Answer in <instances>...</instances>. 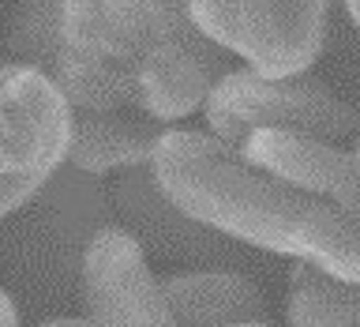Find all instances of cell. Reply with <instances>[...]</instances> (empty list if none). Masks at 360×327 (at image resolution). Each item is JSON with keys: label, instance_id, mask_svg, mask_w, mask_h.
<instances>
[{"label": "cell", "instance_id": "obj_1", "mask_svg": "<svg viewBox=\"0 0 360 327\" xmlns=\"http://www.w3.org/2000/svg\"><path fill=\"white\" fill-rule=\"evenodd\" d=\"M233 68L199 27L191 0H68L56 83L75 109L135 106L180 121L207 106Z\"/></svg>", "mask_w": 360, "mask_h": 327}, {"label": "cell", "instance_id": "obj_6", "mask_svg": "<svg viewBox=\"0 0 360 327\" xmlns=\"http://www.w3.org/2000/svg\"><path fill=\"white\" fill-rule=\"evenodd\" d=\"M199 27L263 75H304L326 42L330 0H191Z\"/></svg>", "mask_w": 360, "mask_h": 327}, {"label": "cell", "instance_id": "obj_10", "mask_svg": "<svg viewBox=\"0 0 360 327\" xmlns=\"http://www.w3.org/2000/svg\"><path fill=\"white\" fill-rule=\"evenodd\" d=\"M162 290L180 327H244L266 316L263 293L240 271H173Z\"/></svg>", "mask_w": 360, "mask_h": 327}, {"label": "cell", "instance_id": "obj_5", "mask_svg": "<svg viewBox=\"0 0 360 327\" xmlns=\"http://www.w3.org/2000/svg\"><path fill=\"white\" fill-rule=\"evenodd\" d=\"M207 124L221 143L240 147L259 128L315 135L326 143L360 140V121L326 83L311 75H263L236 68L207 98Z\"/></svg>", "mask_w": 360, "mask_h": 327}, {"label": "cell", "instance_id": "obj_4", "mask_svg": "<svg viewBox=\"0 0 360 327\" xmlns=\"http://www.w3.org/2000/svg\"><path fill=\"white\" fill-rule=\"evenodd\" d=\"M4 117V166H0V211L15 214L68 166L75 140V106L49 72L30 64H4L0 75Z\"/></svg>", "mask_w": 360, "mask_h": 327}, {"label": "cell", "instance_id": "obj_17", "mask_svg": "<svg viewBox=\"0 0 360 327\" xmlns=\"http://www.w3.org/2000/svg\"><path fill=\"white\" fill-rule=\"evenodd\" d=\"M356 154H360V147H356Z\"/></svg>", "mask_w": 360, "mask_h": 327}, {"label": "cell", "instance_id": "obj_2", "mask_svg": "<svg viewBox=\"0 0 360 327\" xmlns=\"http://www.w3.org/2000/svg\"><path fill=\"white\" fill-rule=\"evenodd\" d=\"M162 188L188 214L266 252L360 282V207L270 169L214 132H165L154 151Z\"/></svg>", "mask_w": 360, "mask_h": 327}, {"label": "cell", "instance_id": "obj_13", "mask_svg": "<svg viewBox=\"0 0 360 327\" xmlns=\"http://www.w3.org/2000/svg\"><path fill=\"white\" fill-rule=\"evenodd\" d=\"M0 327H19V309H15V297H11V293L0 297Z\"/></svg>", "mask_w": 360, "mask_h": 327}, {"label": "cell", "instance_id": "obj_16", "mask_svg": "<svg viewBox=\"0 0 360 327\" xmlns=\"http://www.w3.org/2000/svg\"><path fill=\"white\" fill-rule=\"evenodd\" d=\"M244 327H270V323H244Z\"/></svg>", "mask_w": 360, "mask_h": 327}, {"label": "cell", "instance_id": "obj_11", "mask_svg": "<svg viewBox=\"0 0 360 327\" xmlns=\"http://www.w3.org/2000/svg\"><path fill=\"white\" fill-rule=\"evenodd\" d=\"M285 327H360V282L292 259Z\"/></svg>", "mask_w": 360, "mask_h": 327}, {"label": "cell", "instance_id": "obj_15", "mask_svg": "<svg viewBox=\"0 0 360 327\" xmlns=\"http://www.w3.org/2000/svg\"><path fill=\"white\" fill-rule=\"evenodd\" d=\"M345 11H349V19L360 27V0H345Z\"/></svg>", "mask_w": 360, "mask_h": 327}, {"label": "cell", "instance_id": "obj_9", "mask_svg": "<svg viewBox=\"0 0 360 327\" xmlns=\"http://www.w3.org/2000/svg\"><path fill=\"white\" fill-rule=\"evenodd\" d=\"M165 140L162 121L128 109H75V140L68 166L105 177L135 166H150L158 143Z\"/></svg>", "mask_w": 360, "mask_h": 327}, {"label": "cell", "instance_id": "obj_8", "mask_svg": "<svg viewBox=\"0 0 360 327\" xmlns=\"http://www.w3.org/2000/svg\"><path fill=\"white\" fill-rule=\"evenodd\" d=\"M79 304L94 327H180L146 252L124 226L101 230L86 248Z\"/></svg>", "mask_w": 360, "mask_h": 327}, {"label": "cell", "instance_id": "obj_7", "mask_svg": "<svg viewBox=\"0 0 360 327\" xmlns=\"http://www.w3.org/2000/svg\"><path fill=\"white\" fill-rule=\"evenodd\" d=\"M112 214L146 256L184 264V271H233L244 259L236 237L214 230L188 214L158 180L154 166H135L112 177L109 185Z\"/></svg>", "mask_w": 360, "mask_h": 327}, {"label": "cell", "instance_id": "obj_14", "mask_svg": "<svg viewBox=\"0 0 360 327\" xmlns=\"http://www.w3.org/2000/svg\"><path fill=\"white\" fill-rule=\"evenodd\" d=\"M41 327H94L83 316V320H79V316H60V320H49V323H41Z\"/></svg>", "mask_w": 360, "mask_h": 327}, {"label": "cell", "instance_id": "obj_3", "mask_svg": "<svg viewBox=\"0 0 360 327\" xmlns=\"http://www.w3.org/2000/svg\"><path fill=\"white\" fill-rule=\"evenodd\" d=\"M117 226L109 185L75 166H60L30 203L11 214L8 226V271L30 301H64L79 290L90 241Z\"/></svg>", "mask_w": 360, "mask_h": 327}, {"label": "cell", "instance_id": "obj_12", "mask_svg": "<svg viewBox=\"0 0 360 327\" xmlns=\"http://www.w3.org/2000/svg\"><path fill=\"white\" fill-rule=\"evenodd\" d=\"M68 0H19L8 23V61L41 68L56 79L60 23Z\"/></svg>", "mask_w": 360, "mask_h": 327}]
</instances>
